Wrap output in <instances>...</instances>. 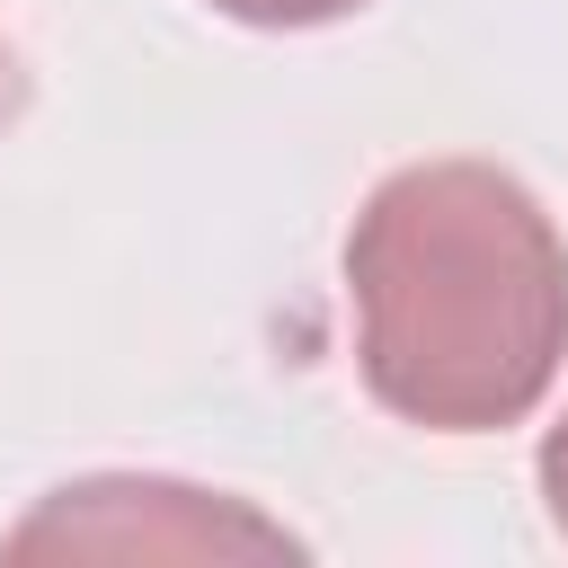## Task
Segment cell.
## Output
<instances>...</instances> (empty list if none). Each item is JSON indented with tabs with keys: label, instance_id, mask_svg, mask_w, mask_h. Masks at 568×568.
Segmentation results:
<instances>
[{
	"label": "cell",
	"instance_id": "7a4b0ae2",
	"mask_svg": "<svg viewBox=\"0 0 568 568\" xmlns=\"http://www.w3.org/2000/svg\"><path fill=\"white\" fill-rule=\"evenodd\" d=\"M44 550H98V559H293L302 541L284 524H266L240 497H204L178 479H80L53 488L18 532L9 559H44Z\"/></svg>",
	"mask_w": 568,
	"mask_h": 568
},
{
	"label": "cell",
	"instance_id": "277c9868",
	"mask_svg": "<svg viewBox=\"0 0 568 568\" xmlns=\"http://www.w3.org/2000/svg\"><path fill=\"white\" fill-rule=\"evenodd\" d=\"M541 506H550V524H559V541H568V417L541 435Z\"/></svg>",
	"mask_w": 568,
	"mask_h": 568
},
{
	"label": "cell",
	"instance_id": "6da1fadb",
	"mask_svg": "<svg viewBox=\"0 0 568 568\" xmlns=\"http://www.w3.org/2000/svg\"><path fill=\"white\" fill-rule=\"evenodd\" d=\"M355 373L426 435H497L541 408L568 355V240L488 160L390 169L346 231Z\"/></svg>",
	"mask_w": 568,
	"mask_h": 568
},
{
	"label": "cell",
	"instance_id": "3957f363",
	"mask_svg": "<svg viewBox=\"0 0 568 568\" xmlns=\"http://www.w3.org/2000/svg\"><path fill=\"white\" fill-rule=\"evenodd\" d=\"M213 9L240 27H328V18H355L364 0H213Z\"/></svg>",
	"mask_w": 568,
	"mask_h": 568
}]
</instances>
